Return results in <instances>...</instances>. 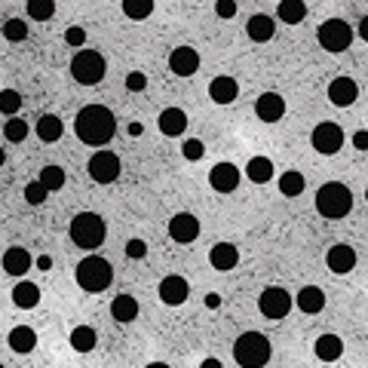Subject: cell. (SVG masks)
<instances>
[{
    "instance_id": "e0dca14e",
    "label": "cell",
    "mask_w": 368,
    "mask_h": 368,
    "mask_svg": "<svg viewBox=\"0 0 368 368\" xmlns=\"http://www.w3.org/2000/svg\"><path fill=\"white\" fill-rule=\"evenodd\" d=\"M325 264H329V270L337 273V276L350 273L356 267V249L353 245H347V242H337V245L329 249V255H325Z\"/></svg>"
},
{
    "instance_id": "ba28073f",
    "label": "cell",
    "mask_w": 368,
    "mask_h": 368,
    "mask_svg": "<svg viewBox=\"0 0 368 368\" xmlns=\"http://www.w3.org/2000/svg\"><path fill=\"white\" fill-rule=\"evenodd\" d=\"M292 295L282 289V285H267V289L261 292V298H258V310L267 316V320H273V322H280V320H285L289 316V310H292Z\"/></svg>"
},
{
    "instance_id": "ee69618b",
    "label": "cell",
    "mask_w": 368,
    "mask_h": 368,
    "mask_svg": "<svg viewBox=\"0 0 368 368\" xmlns=\"http://www.w3.org/2000/svg\"><path fill=\"white\" fill-rule=\"evenodd\" d=\"M126 255H129V258H145V255H148V242L145 240H129L126 242Z\"/></svg>"
},
{
    "instance_id": "f546056e",
    "label": "cell",
    "mask_w": 368,
    "mask_h": 368,
    "mask_svg": "<svg viewBox=\"0 0 368 368\" xmlns=\"http://www.w3.org/2000/svg\"><path fill=\"white\" fill-rule=\"evenodd\" d=\"M98 344V334L92 325H77L74 332H71V347H74L77 353H92Z\"/></svg>"
},
{
    "instance_id": "e575fe53",
    "label": "cell",
    "mask_w": 368,
    "mask_h": 368,
    "mask_svg": "<svg viewBox=\"0 0 368 368\" xmlns=\"http://www.w3.org/2000/svg\"><path fill=\"white\" fill-rule=\"evenodd\" d=\"M153 13V4L150 0H123V16H129V19H148Z\"/></svg>"
},
{
    "instance_id": "8d00e7d4",
    "label": "cell",
    "mask_w": 368,
    "mask_h": 368,
    "mask_svg": "<svg viewBox=\"0 0 368 368\" xmlns=\"http://www.w3.org/2000/svg\"><path fill=\"white\" fill-rule=\"evenodd\" d=\"M28 123L22 117H9V123H4V136L6 141H25L28 138Z\"/></svg>"
},
{
    "instance_id": "11a10c76",
    "label": "cell",
    "mask_w": 368,
    "mask_h": 368,
    "mask_svg": "<svg viewBox=\"0 0 368 368\" xmlns=\"http://www.w3.org/2000/svg\"><path fill=\"white\" fill-rule=\"evenodd\" d=\"M0 368H4V365H0Z\"/></svg>"
},
{
    "instance_id": "7a4b0ae2",
    "label": "cell",
    "mask_w": 368,
    "mask_h": 368,
    "mask_svg": "<svg viewBox=\"0 0 368 368\" xmlns=\"http://www.w3.org/2000/svg\"><path fill=\"white\" fill-rule=\"evenodd\" d=\"M71 242L77 245V249H83V252H96L101 242H105V218H101L98 212H77L74 218H71Z\"/></svg>"
},
{
    "instance_id": "277c9868",
    "label": "cell",
    "mask_w": 368,
    "mask_h": 368,
    "mask_svg": "<svg viewBox=\"0 0 368 368\" xmlns=\"http://www.w3.org/2000/svg\"><path fill=\"white\" fill-rule=\"evenodd\" d=\"M233 359L242 368H264L270 362V341L261 332H242L233 341Z\"/></svg>"
},
{
    "instance_id": "f35d334b",
    "label": "cell",
    "mask_w": 368,
    "mask_h": 368,
    "mask_svg": "<svg viewBox=\"0 0 368 368\" xmlns=\"http://www.w3.org/2000/svg\"><path fill=\"white\" fill-rule=\"evenodd\" d=\"M4 37L6 40H25L28 37V25L22 22V19H9V22L4 25Z\"/></svg>"
},
{
    "instance_id": "c3c4849f",
    "label": "cell",
    "mask_w": 368,
    "mask_h": 368,
    "mask_svg": "<svg viewBox=\"0 0 368 368\" xmlns=\"http://www.w3.org/2000/svg\"><path fill=\"white\" fill-rule=\"evenodd\" d=\"M141 132H145V126H141V123H129V136H132V138L141 136Z\"/></svg>"
},
{
    "instance_id": "816d5d0a",
    "label": "cell",
    "mask_w": 368,
    "mask_h": 368,
    "mask_svg": "<svg viewBox=\"0 0 368 368\" xmlns=\"http://www.w3.org/2000/svg\"><path fill=\"white\" fill-rule=\"evenodd\" d=\"M145 368H169L166 362H150V365H145Z\"/></svg>"
},
{
    "instance_id": "2e32d148",
    "label": "cell",
    "mask_w": 368,
    "mask_h": 368,
    "mask_svg": "<svg viewBox=\"0 0 368 368\" xmlns=\"http://www.w3.org/2000/svg\"><path fill=\"white\" fill-rule=\"evenodd\" d=\"M255 114H258V120H264V123L282 120V114H285V98L280 96V92H261L258 101H255Z\"/></svg>"
},
{
    "instance_id": "d590c367",
    "label": "cell",
    "mask_w": 368,
    "mask_h": 368,
    "mask_svg": "<svg viewBox=\"0 0 368 368\" xmlns=\"http://www.w3.org/2000/svg\"><path fill=\"white\" fill-rule=\"evenodd\" d=\"M28 16L37 19V22H46V19L56 16V4L53 0H28Z\"/></svg>"
},
{
    "instance_id": "d4e9b609",
    "label": "cell",
    "mask_w": 368,
    "mask_h": 368,
    "mask_svg": "<svg viewBox=\"0 0 368 368\" xmlns=\"http://www.w3.org/2000/svg\"><path fill=\"white\" fill-rule=\"evenodd\" d=\"M6 341H9V347H13V353L25 356V353H31L37 347V332L31 329V325H16V329L9 332Z\"/></svg>"
},
{
    "instance_id": "4316f807",
    "label": "cell",
    "mask_w": 368,
    "mask_h": 368,
    "mask_svg": "<svg viewBox=\"0 0 368 368\" xmlns=\"http://www.w3.org/2000/svg\"><path fill=\"white\" fill-rule=\"evenodd\" d=\"M61 136H65V123H61V117H56V114H44L37 120V138L40 141H58Z\"/></svg>"
},
{
    "instance_id": "4dcf8cb0",
    "label": "cell",
    "mask_w": 368,
    "mask_h": 368,
    "mask_svg": "<svg viewBox=\"0 0 368 368\" xmlns=\"http://www.w3.org/2000/svg\"><path fill=\"white\" fill-rule=\"evenodd\" d=\"M273 160H267V157H252L249 160V166H245V175H249V181H255V184H267L270 178H273Z\"/></svg>"
},
{
    "instance_id": "8992f818",
    "label": "cell",
    "mask_w": 368,
    "mask_h": 368,
    "mask_svg": "<svg viewBox=\"0 0 368 368\" xmlns=\"http://www.w3.org/2000/svg\"><path fill=\"white\" fill-rule=\"evenodd\" d=\"M105 74H108L105 56L96 53V49H80V53L71 58V77H74L80 86H96L105 80Z\"/></svg>"
},
{
    "instance_id": "ac0fdd59",
    "label": "cell",
    "mask_w": 368,
    "mask_h": 368,
    "mask_svg": "<svg viewBox=\"0 0 368 368\" xmlns=\"http://www.w3.org/2000/svg\"><path fill=\"white\" fill-rule=\"evenodd\" d=\"M157 126L166 138H178V136H184V129H188V114H184L181 108H166V111H160Z\"/></svg>"
},
{
    "instance_id": "60d3db41",
    "label": "cell",
    "mask_w": 368,
    "mask_h": 368,
    "mask_svg": "<svg viewBox=\"0 0 368 368\" xmlns=\"http://www.w3.org/2000/svg\"><path fill=\"white\" fill-rule=\"evenodd\" d=\"M65 44H68V46H77V49H80V46L86 44V31L80 28V25L68 28V31H65Z\"/></svg>"
},
{
    "instance_id": "db71d44e",
    "label": "cell",
    "mask_w": 368,
    "mask_h": 368,
    "mask_svg": "<svg viewBox=\"0 0 368 368\" xmlns=\"http://www.w3.org/2000/svg\"><path fill=\"white\" fill-rule=\"evenodd\" d=\"M365 200H368V190H365Z\"/></svg>"
},
{
    "instance_id": "7402d4cb",
    "label": "cell",
    "mask_w": 368,
    "mask_h": 368,
    "mask_svg": "<svg viewBox=\"0 0 368 368\" xmlns=\"http://www.w3.org/2000/svg\"><path fill=\"white\" fill-rule=\"evenodd\" d=\"M245 34H249V40H255V44H267L276 34V25L270 16L255 13V16H249V22H245Z\"/></svg>"
},
{
    "instance_id": "f907efd6",
    "label": "cell",
    "mask_w": 368,
    "mask_h": 368,
    "mask_svg": "<svg viewBox=\"0 0 368 368\" xmlns=\"http://www.w3.org/2000/svg\"><path fill=\"white\" fill-rule=\"evenodd\" d=\"M200 368H224V365H221L218 359H203V362H200Z\"/></svg>"
},
{
    "instance_id": "5b68a950",
    "label": "cell",
    "mask_w": 368,
    "mask_h": 368,
    "mask_svg": "<svg viewBox=\"0 0 368 368\" xmlns=\"http://www.w3.org/2000/svg\"><path fill=\"white\" fill-rule=\"evenodd\" d=\"M77 285L89 295L96 292H105L111 280H114V267H111V261H105L101 255H89V258H83L77 264Z\"/></svg>"
},
{
    "instance_id": "30bf717a",
    "label": "cell",
    "mask_w": 368,
    "mask_h": 368,
    "mask_svg": "<svg viewBox=\"0 0 368 368\" xmlns=\"http://www.w3.org/2000/svg\"><path fill=\"white\" fill-rule=\"evenodd\" d=\"M310 141H313L316 153H322V157H334V153L344 148V129L337 126V123L325 120V123H320V126L313 129Z\"/></svg>"
},
{
    "instance_id": "6da1fadb",
    "label": "cell",
    "mask_w": 368,
    "mask_h": 368,
    "mask_svg": "<svg viewBox=\"0 0 368 368\" xmlns=\"http://www.w3.org/2000/svg\"><path fill=\"white\" fill-rule=\"evenodd\" d=\"M74 132L83 145H92V148L108 145L117 132V117L111 114V108H105V105H86L77 111Z\"/></svg>"
},
{
    "instance_id": "44dd1931",
    "label": "cell",
    "mask_w": 368,
    "mask_h": 368,
    "mask_svg": "<svg viewBox=\"0 0 368 368\" xmlns=\"http://www.w3.org/2000/svg\"><path fill=\"white\" fill-rule=\"evenodd\" d=\"M313 353L320 362H337L344 356V341L337 334H320L313 344Z\"/></svg>"
},
{
    "instance_id": "7dc6e473",
    "label": "cell",
    "mask_w": 368,
    "mask_h": 368,
    "mask_svg": "<svg viewBox=\"0 0 368 368\" xmlns=\"http://www.w3.org/2000/svg\"><path fill=\"white\" fill-rule=\"evenodd\" d=\"M359 37L368 44V16H362V22H359Z\"/></svg>"
},
{
    "instance_id": "1f68e13d",
    "label": "cell",
    "mask_w": 368,
    "mask_h": 368,
    "mask_svg": "<svg viewBox=\"0 0 368 368\" xmlns=\"http://www.w3.org/2000/svg\"><path fill=\"white\" fill-rule=\"evenodd\" d=\"M304 188H307V178L301 175L298 169L282 172V178H280V193H282V197H301Z\"/></svg>"
},
{
    "instance_id": "f6af8a7d",
    "label": "cell",
    "mask_w": 368,
    "mask_h": 368,
    "mask_svg": "<svg viewBox=\"0 0 368 368\" xmlns=\"http://www.w3.org/2000/svg\"><path fill=\"white\" fill-rule=\"evenodd\" d=\"M353 148L356 150H368V132H353Z\"/></svg>"
},
{
    "instance_id": "603a6c76",
    "label": "cell",
    "mask_w": 368,
    "mask_h": 368,
    "mask_svg": "<svg viewBox=\"0 0 368 368\" xmlns=\"http://www.w3.org/2000/svg\"><path fill=\"white\" fill-rule=\"evenodd\" d=\"M0 264H4V270L9 276H25L31 270V252L22 249V245H13V249L4 252V261Z\"/></svg>"
},
{
    "instance_id": "7c38bea8",
    "label": "cell",
    "mask_w": 368,
    "mask_h": 368,
    "mask_svg": "<svg viewBox=\"0 0 368 368\" xmlns=\"http://www.w3.org/2000/svg\"><path fill=\"white\" fill-rule=\"evenodd\" d=\"M169 237L175 240V242H193L200 237V221H197V215H190V212H178V215H172V221H169Z\"/></svg>"
},
{
    "instance_id": "b9f144b4",
    "label": "cell",
    "mask_w": 368,
    "mask_h": 368,
    "mask_svg": "<svg viewBox=\"0 0 368 368\" xmlns=\"http://www.w3.org/2000/svg\"><path fill=\"white\" fill-rule=\"evenodd\" d=\"M148 86V77L141 74V71H132V74H126V89L129 92H141Z\"/></svg>"
},
{
    "instance_id": "74e56055",
    "label": "cell",
    "mask_w": 368,
    "mask_h": 368,
    "mask_svg": "<svg viewBox=\"0 0 368 368\" xmlns=\"http://www.w3.org/2000/svg\"><path fill=\"white\" fill-rule=\"evenodd\" d=\"M46 193H49V190H46L40 181L25 184V200L31 203V206H44V203H46Z\"/></svg>"
},
{
    "instance_id": "681fc988",
    "label": "cell",
    "mask_w": 368,
    "mask_h": 368,
    "mask_svg": "<svg viewBox=\"0 0 368 368\" xmlns=\"http://www.w3.org/2000/svg\"><path fill=\"white\" fill-rule=\"evenodd\" d=\"M206 307H212V310H215V307H221V298H218V295H206Z\"/></svg>"
},
{
    "instance_id": "9a60e30c",
    "label": "cell",
    "mask_w": 368,
    "mask_h": 368,
    "mask_svg": "<svg viewBox=\"0 0 368 368\" xmlns=\"http://www.w3.org/2000/svg\"><path fill=\"white\" fill-rule=\"evenodd\" d=\"M356 98H359V86L353 77H334L329 83V101L334 108H350Z\"/></svg>"
},
{
    "instance_id": "d6a6232c",
    "label": "cell",
    "mask_w": 368,
    "mask_h": 368,
    "mask_svg": "<svg viewBox=\"0 0 368 368\" xmlns=\"http://www.w3.org/2000/svg\"><path fill=\"white\" fill-rule=\"evenodd\" d=\"M37 181L44 184L46 190H61V188H65V181H68V175H65V169H61V166H44Z\"/></svg>"
},
{
    "instance_id": "bcb514c9",
    "label": "cell",
    "mask_w": 368,
    "mask_h": 368,
    "mask_svg": "<svg viewBox=\"0 0 368 368\" xmlns=\"http://www.w3.org/2000/svg\"><path fill=\"white\" fill-rule=\"evenodd\" d=\"M37 267H40V270H49V267H53V258H49V255H44V258H37Z\"/></svg>"
},
{
    "instance_id": "484cf974",
    "label": "cell",
    "mask_w": 368,
    "mask_h": 368,
    "mask_svg": "<svg viewBox=\"0 0 368 368\" xmlns=\"http://www.w3.org/2000/svg\"><path fill=\"white\" fill-rule=\"evenodd\" d=\"M295 304H298V310H304V313H320L325 307V292L320 285H304L298 292V298H295Z\"/></svg>"
},
{
    "instance_id": "9c48e42d",
    "label": "cell",
    "mask_w": 368,
    "mask_h": 368,
    "mask_svg": "<svg viewBox=\"0 0 368 368\" xmlns=\"http://www.w3.org/2000/svg\"><path fill=\"white\" fill-rule=\"evenodd\" d=\"M120 157L117 153H111V150H96L89 157V178L96 181V184H114L120 178Z\"/></svg>"
},
{
    "instance_id": "52a82bcc",
    "label": "cell",
    "mask_w": 368,
    "mask_h": 368,
    "mask_svg": "<svg viewBox=\"0 0 368 368\" xmlns=\"http://www.w3.org/2000/svg\"><path fill=\"white\" fill-rule=\"evenodd\" d=\"M316 40L325 53H344L353 44V28L344 22V19H325L316 31Z\"/></svg>"
},
{
    "instance_id": "d6986e66",
    "label": "cell",
    "mask_w": 368,
    "mask_h": 368,
    "mask_svg": "<svg viewBox=\"0 0 368 368\" xmlns=\"http://www.w3.org/2000/svg\"><path fill=\"white\" fill-rule=\"evenodd\" d=\"M240 96V83L233 77H215L209 83V98L215 101V105H233Z\"/></svg>"
},
{
    "instance_id": "cb8c5ba5",
    "label": "cell",
    "mask_w": 368,
    "mask_h": 368,
    "mask_svg": "<svg viewBox=\"0 0 368 368\" xmlns=\"http://www.w3.org/2000/svg\"><path fill=\"white\" fill-rule=\"evenodd\" d=\"M111 316H114L117 322H136L138 320V301L136 295H117L114 301H111Z\"/></svg>"
},
{
    "instance_id": "8fae6325",
    "label": "cell",
    "mask_w": 368,
    "mask_h": 368,
    "mask_svg": "<svg viewBox=\"0 0 368 368\" xmlns=\"http://www.w3.org/2000/svg\"><path fill=\"white\" fill-rule=\"evenodd\" d=\"M169 71L175 77H193L200 71V53L193 46H175L169 56Z\"/></svg>"
},
{
    "instance_id": "f5cc1de1",
    "label": "cell",
    "mask_w": 368,
    "mask_h": 368,
    "mask_svg": "<svg viewBox=\"0 0 368 368\" xmlns=\"http://www.w3.org/2000/svg\"><path fill=\"white\" fill-rule=\"evenodd\" d=\"M4 163H6V153H4V148H0V166H4Z\"/></svg>"
},
{
    "instance_id": "83f0119b",
    "label": "cell",
    "mask_w": 368,
    "mask_h": 368,
    "mask_svg": "<svg viewBox=\"0 0 368 368\" xmlns=\"http://www.w3.org/2000/svg\"><path fill=\"white\" fill-rule=\"evenodd\" d=\"M13 304L19 307V310H34V307L40 304V289L34 282H19L13 289Z\"/></svg>"
},
{
    "instance_id": "4fadbf2b",
    "label": "cell",
    "mask_w": 368,
    "mask_h": 368,
    "mask_svg": "<svg viewBox=\"0 0 368 368\" xmlns=\"http://www.w3.org/2000/svg\"><path fill=\"white\" fill-rule=\"evenodd\" d=\"M209 184H212V190H218V193H233L240 188V169L233 166V163H215L209 172Z\"/></svg>"
},
{
    "instance_id": "7bdbcfd3",
    "label": "cell",
    "mask_w": 368,
    "mask_h": 368,
    "mask_svg": "<svg viewBox=\"0 0 368 368\" xmlns=\"http://www.w3.org/2000/svg\"><path fill=\"white\" fill-rule=\"evenodd\" d=\"M215 13H218V19H233L237 16V0H218Z\"/></svg>"
},
{
    "instance_id": "836d02e7",
    "label": "cell",
    "mask_w": 368,
    "mask_h": 368,
    "mask_svg": "<svg viewBox=\"0 0 368 368\" xmlns=\"http://www.w3.org/2000/svg\"><path fill=\"white\" fill-rule=\"evenodd\" d=\"M19 111H22V96L16 89H0V114L19 117Z\"/></svg>"
},
{
    "instance_id": "f1b7e54d",
    "label": "cell",
    "mask_w": 368,
    "mask_h": 368,
    "mask_svg": "<svg viewBox=\"0 0 368 368\" xmlns=\"http://www.w3.org/2000/svg\"><path fill=\"white\" fill-rule=\"evenodd\" d=\"M276 16L282 19V25H301L307 16V4H301V0H280Z\"/></svg>"
},
{
    "instance_id": "5bb4252c",
    "label": "cell",
    "mask_w": 368,
    "mask_h": 368,
    "mask_svg": "<svg viewBox=\"0 0 368 368\" xmlns=\"http://www.w3.org/2000/svg\"><path fill=\"white\" fill-rule=\"evenodd\" d=\"M190 298V285L184 276H166V280L160 282V301L163 304H169V307H181L184 301Z\"/></svg>"
},
{
    "instance_id": "ffe728a7",
    "label": "cell",
    "mask_w": 368,
    "mask_h": 368,
    "mask_svg": "<svg viewBox=\"0 0 368 368\" xmlns=\"http://www.w3.org/2000/svg\"><path fill=\"white\" fill-rule=\"evenodd\" d=\"M209 264L215 270H233L240 264V249L233 242H218L209 252Z\"/></svg>"
},
{
    "instance_id": "ab89813d",
    "label": "cell",
    "mask_w": 368,
    "mask_h": 368,
    "mask_svg": "<svg viewBox=\"0 0 368 368\" xmlns=\"http://www.w3.org/2000/svg\"><path fill=\"white\" fill-rule=\"evenodd\" d=\"M181 153H184V160L197 163V160H203L206 148H203V141H200V138H188V141H184V148H181Z\"/></svg>"
},
{
    "instance_id": "3957f363",
    "label": "cell",
    "mask_w": 368,
    "mask_h": 368,
    "mask_svg": "<svg viewBox=\"0 0 368 368\" xmlns=\"http://www.w3.org/2000/svg\"><path fill=\"white\" fill-rule=\"evenodd\" d=\"M353 209V190L347 188L341 181H329L322 184L320 190H316V212L322 215V218H344V215H350Z\"/></svg>"
}]
</instances>
